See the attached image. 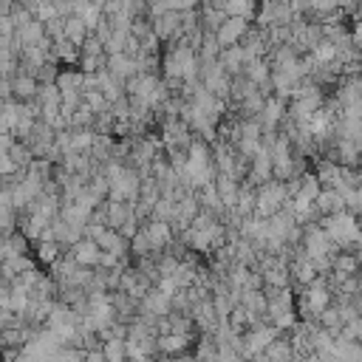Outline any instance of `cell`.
Here are the masks:
<instances>
[{"label": "cell", "instance_id": "1", "mask_svg": "<svg viewBox=\"0 0 362 362\" xmlns=\"http://www.w3.org/2000/svg\"><path fill=\"white\" fill-rule=\"evenodd\" d=\"M181 11H161V14H156V17H150V25H153V31H156V37H158V42H175V40H181L184 34H181Z\"/></svg>", "mask_w": 362, "mask_h": 362}, {"label": "cell", "instance_id": "2", "mask_svg": "<svg viewBox=\"0 0 362 362\" xmlns=\"http://www.w3.org/2000/svg\"><path fill=\"white\" fill-rule=\"evenodd\" d=\"M249 31V20L246 17H226L223 25L215 31V40L221 48H229V45H238Z\"/></svg>", "mask_w": 362, "mask_h": 362}, {"label": "cell", "instance_id": "3", "mask_svg": "<svg viewBox=\"0 0 362 362\" xmlns=\"http://www.w3.org/2000/svg\"><path fill=\"white\" fill-rule=\"evenodd\" d=\"M107 71L113 76H119L122 82H127L136 74H141V65H139V59H133L127 54H107Z\"/></svg>", "mask_w": 362, "mask_h": 362}, {"label": "cell", "instance_id": "4", "mask_svg": "<svg viewBox=\"0 0 362 362\" xmlns=\"http://www.w3.org/2000/svg\"><path fill=\"white\" fill-rule=\"evenodd\" d=\"M221 65L226 68V74H240L249 65V57L243 51V45H229L221 51Z\"/></svg>", "mask_w": 362, "mask_h": 362}, {"label": "cell", "instance_id": "5", "mask_svg": "<svg viewBox=\"0 0 362 362\" xmlns=\"http://www.w3.org/2000/svg\"><path fill=\"white\" fill-rule=\"evenodd\" d=\"M99 255H102V249H99V243L90 240V238L74 243V260H76L79 266H96V263H99Z\"/></svg>", "mask_w": 362, "mask_h": 362}, {"label": "cell", "instance_id": "6", "mask_svg": "<svg viewBox=\"0 0 362 362\" xmlns=\"http://www.w3.org/2000/svg\"><path fill=\"white\" fill-rule=\"evenodd\" d=\"M93 31L88 28V23L79 17V14H71V17H65V37L74 42V45H79L82 48V42L90 37Z\"/></svg>", "mask_w": 362, "mask_h": 362}, {"label": "cell", "instance_id": "7", "mask_svg": "<svg viewBox=\"0 0 362 362\" xmlns=\"http://www.w3.org/2000/svg\"><path fill=\"white\" fill-rule=\"evenodd\" d=\"M144 232H147V238H150V246H153V249H164V246L170 243V238H173V235H170L167 221H153Z\"/></svg>", "mask_w": 362, "mask_h": 362}, {"label": "cell", "instance_id": "8", "mask_svg": "<svg viewBox=\"0 0 362 362\" xmlns=\"http://www.w3.org/2000/svg\"><path fill=\"white\" fill-rule=\"evenodd\" d=\"M11 90L17 93V96H23V99H31L40 88H37V76H31V74H17L14 79H11Z\"/></svg>", "mask_w": 362, "mask_h": 362}, {"label": "cell", "instance_id": "9", "mask_svg": "<svg viewBox=\"0 0 362 362\" xmlns=\"http://www.w3.org/2000/svg\"><path fill=\"white\" fill-rule=\"evenodd\" d=\"M229 17H246V20H255L257 14V6L255 0H226V8H223Z\"/></svg>", "mask_w": 362, "mask_h": 362}, {"label": "cell", "instance_id": "10", "mask_svg": "<svg viewBox=\"0 0 362 362\" xmlns=\"http://www.w3.org/2000/svg\"><path fill=\"white\" fill-rule=\"evenodd\" d=\"M14 31H17V28H14L11 14H3V17H0V48L14 42Z\"/></svg>", "mask_w": 362, "mask_h": 362}]
</instances>
